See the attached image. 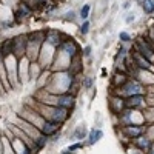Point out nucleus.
Wrapping results in <instances>:
<instances>
[{"instance_id":"nucleus-1","label":"nucleus","mask_w":154,"mask_h":154,"mask_svg":"<svg viewBox=\"0 0 154 154\" xmlns=\"http://www.w3.org/2000/svg\"><path fill=\"white\" fill-rule=\"evenodd\" d=\"M120 90H122V92L126 94L128 97L130 96H136V94H143V88L137 82H134V80H128Z\"/></svg>"},{"instance_id":"nucleus-2","label":"nucleus","mask_w":154,"mask_h":154,"mask_svg":"<svg viewBox=\"0 0 154 154\" xmlns=\"http://www.w3.org/2000/svg\"><path fill=\"white\" fill-rule=\"evenodd\" d=\"M136 49H137V52H140L143 57L148 59L150 62H151V60H154V49L148 45V42H145L143 39H139V42H137V45H136Z\"/></svg>"},{"instance_id":"nucleus-3","label":"nucleus","mask_w":154,"mask_h":154,"mask_svg":"<svg viewBox=\"0 0 154 154\" xmlns=\"http://www.w3.org/2000/svg\"><path fill=\"white\" fill-rule=\"evenodd\" d=\"M143 94H136V96H130L125 100V106L126 108H137L143 103Z\"/></svg>"},{"instance_id":"nucleus-4","label":"nucleus","mask_w":154,"mask_h":154,"mask_svg":"<svg viewBox=\"0 0 154 154\" xmlns=\"http://www.w3.org/2000/svg\"><path fill=\"white\" fill-rule=\"evenodd\" d=\"M134 65H137L139 68H145V69H150L151 68V62L146 57H143L142 54H140V52H134Z\"/></svg>"},{"instance_id":"nucleus-5","label":"nucleus","mask_w":154,"mask_h":154,"mask_svg":"<svg viewBox=\"0 0 154 154\" xmlns=\"http://www.w3.org/2000/svg\"><path fill=\"white\" fill-rule=\"evenodd\" d=\"M57 105L68 110V108H71V106L74 105V97L69 96V94H62V96H59V99H57Z\"/></svg>"},{"instance_id":"nucleus-6","label":"nucleus","mask_w":154,"mask_h":154,"mask_svg":"<svg viewBox=\"0 0 154 154\" xmlns=\"http://www.w3.org/2000/svg\"><path fill=\"white\" fill-rule=\"evenodd\" d=\"M59 126H60V123L56 122V120H52V122H46L43 125V133L46 136H49V134H52V133H56L59 130Z\"/></svg>"},{"instance_id":"nucleus-7","label":"nucleus","mask_w":154,"mask_h":154,"mask_svg":"<svg viewBox=\"0 0 154 154\" xmlns=\"http://www.w3.org/2000/svg\"><path fill=\"white\" fill-rule=\"evenodd\" d=\"M103 137V133H102V130H91V133H90V140H88V143L90 145H92V143H96V142H99L100 139Z\"/></svg>"},{"instance_id":"nucleus-8","label":"nucleus","mask_w":154,"mask_h":154,"mask_svg":"<svg viewBox=\"0 0 154 154\" xmlns=\"http://www.w3.org/2000/svg\"><path fill=\"white\" fill-rule=\"evenodd\" d=\"M62 48L65 49L66 54H69L71 57H74V56H76V52H77V48H76V45L72 43V42H65Z\"/></svg>"},{"instance_id":"nucleus-9","label":"nucleus","mask_w":154,"mask_h":154,"mask_svg":"<svg viewBox=\"0 0 154 154\" xmlns=\"http://www.w3.org/2000/svg\"><path fill=\"white\" fill-rule=\"evenodd\" d=\"M125 133L126 134H130V136H133V137H139L140 134H142V128L140 126H126L125 128Z\"/></svg>"},{"instance_id":"nucleus-10","label":"nucleus","mask_w":154,"mask_h":154,"mask_svg":"<svg viewBox=\"0 0 154 154\" xmlns=\"http://www.w3.org/2000/svg\"><path fill=\"white\" fill-rule=\"evenodd\" d=\"M143 11L146 12V14H153L154 12V0H143Z\"/></svg>"},{"instance_id":"nucleus-11","label":"nucleus","mask_w":154,"mask_h":154,"mask_svg":"<svg viewBox=\"0 0 154 154\" xmlns=\"http://www.w3.org/2000/svg\"><path fill=\"white\" fill-rule=\"evenodd\" d=\"M90 11H91V6L90 5H83L82 9H80V19L86 20V19L90 17Z\"/></svg>"},{"instance_id":"nucleus-12","label":"nucleus","mask_w":154,"mask_h":154,"mask_svg":"<svg viewBox=\"0 0 154 154\" xmlns=\"http://www.w3.org/2000/svg\"><path fill=\"white\" fill-rule=\"evenodd\" d=\"M137 143H139V146H140L142 150H148L150 146H151V142H150V140H148V139H143V137H139V139H137Z\"/></svg>"},{"instance_id":"nucleus-13","label":"nucleus","mask_w":154,"mask_h":154,"mask_svg":"<svg viewBox=\"0 0 154 154\" xmlns=\"http://www.w3.org/2000/svg\"><path fill=\"white\" fill-rule=\"evenodd\" d=\"M85 134H86V130H85V125H83V126H79V128L76 130L74 137H76V139H83Z\"/></svg>"},{"instance_id":"nucleus-14","label":"nucleus","mask_w":154,"mask_h":154,"mask_svg":"<svg viewBox=\"0 0 154 154\" xmlns=\"http://www.w3.org/2000/svg\"><path fill=\"white\" fill-rule=\"evenodd\" d=\"M88 31H90V22H88V20H85V22L82 23V26H80V32L85 36V34H88Z\"/></svg>"},{"instance_id":"nucleus-15","label":"nucleus","mask_w":154,"mask_h":154,"mask_svg":"<svg viewBox=\"0 0 154 154\" xmlns=\"http://www.w3.org/2000/svg\"><path fill=\"white\" fill-rule=\"evenodd\" d=\"M119 39L122 40V42H130V40H131V36L128 34V32L122 31V32H120V34H119Z\"/></svg>"},{"instance_id":"nucleus-16","label":"nucleus","mask_w":154,"mask_h":154,"mask_svg":"<svg viewBox=\"0 0 154 154\" xmlns=\"http://www.w3.org/2000/svg\"><path fill=\"white\" fill-rule=\"evenodd\" d=\"M91 85H92V79L91 77H86L83 80V86H85V88H91Z\"/></svg>"},{"instance_id":"nucleus-17","label":"nucleus","mask_w":154,"mask_h":154,"mask_svg":"<svg viewBox=\"0 0 154 154\" xmlns=\"http://www.w3.org/2000/svg\"><path fill=\"white\" fill-rule=\"evenodd\" d=\"M90 54H91V46L88 45V46H85V49H83V56H85V57H88Z\"/></svg>"},{"instance_id":"nucleus-18","label":"nucleus","mask_w":154,"mask_h":154,"mask_svg":"<svg viewBox=\"0 0 154 154\" xmlns=\"http://www.w3.org/2000/svg\"><path fill=\"white\" fill-rule=\"evenodd\" d=\"M79 148H82V143H77V145H72V146H69L68 148V151H74V150H79Z\"/></svg>"},{"instance_id":"nucleus-19","label":"nucleus","mask_w":154,"mask_h":154,"mask_svg":"<svg viewBox=\"0 0 154 154\" xmlns=\"http://www.w3.org/2000/svg\"><path fill=\"white\" fill-rule=\"evenodd\" d=\"M66 19H68V20H69V19H71V20H74V19H76V12H74V11L68 12V14H66Z\"/></svg>"},{"instance_id":"nucleus-20","label":"nucleus","mask_w":154,"mask_h":154,"mask_svg":"<svg viewBox=\"0 0 154 154\" xmlns=\"http://www.w3.org/2000/svg\"><path fill=\"white\" fill-rule=\"evenodd\" d=\"M43 143H45V137H40V139L37 140V145H39V146H43Z\"/></svg>"},{"instance_id":"nucleus-21","label":"nucleus","mask_w":154,"mask_h":154,"mask_svg":"<svg viewBox=\"0 0 154 154\" xmlns=\"http://www.w3.org/2000/svg\"><path fill=\"white\" fill-rule=\"evenodd\" d=\"M133 20H134V16H130V17H126V23H131Z\"/></svg>"}]
</instances>
